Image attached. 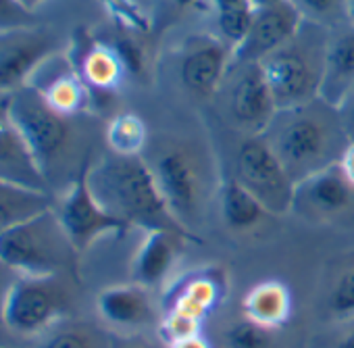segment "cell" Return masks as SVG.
Returning a JSON list of instances; mask_svg holds the SVG:
<instances>
[{"label":"cell","mask_w":354,"mask_h":348,"mask_svg":"<svg viewBox=\"0 0 354 348\" xmlns=\"http://www.w3.org/2000/svg\"><path fill=\"white\" fill-rule=\"evenodd\" d=\"M75 255L55 207L0 236V263L15 275L69 273Z\"/></svg>","instance_id":"obj_5"},{"label":"cell","mask_w":354,"mask_h":348,"mask_svg":"<svg viewBox=\"0 0 354 348\" xmlns=\"http://www.w3.org/2000/svg\"><path fill=\"white\" fill-rule=\"evenodd\" d=\"M150 169L169 211L194 232L205 203V178L196 154L184 144H169L160 148Z\"/></svg>","instance_id":"obj_8"},{"label":"cell","mask_w":354,"mask_h":348,"mask_svg":"<svg viewBox=\"0 0 354 348\" xmlns=\"http://www.w3.org/2000/svg\"><path fill=\"white\" fill-rule=\"evenodd\" d=\"M248 3L254 11H261V9H271V7H277L281 3H288V0H248Z\"/></svg>","instance_id":"obj_39"},{"label":"cell","mask_w":354,"mask_h":348,"mask_svg":"<svg viewBox=\"0 0 354 348\" xmlns=\"http://www.w3.org/2000/svg\"><path fill=\"white\" fill-rule=\"evenodd\" d=\"M337 163H339L342 171L346 173V178L350 180V184L354 186V142H350L346 146V150L342 152V156H339Z\"/></svg>","instance_id":"obj_36"},{"label":"cell","mask_w":354,"mask_h":348,"mask_svg":"<svg viewBox=\"0 0 354 348\" xmlns=\"http://www.w3.org/2000/svg\"><path fill=\"white\" fill-rule=\"evenodd\" d=\"M59 53L53 30L30 26L0 32V94H11L30 84L36 69Z\"/></svg>","instance_id":"obj_9"},{"label":"cell","mask_w":354,"mask_h":348,"mask_svg":"<svg viewBox=\"0 0 354 348\" xmlns=\"http://www.w3.org/2000/svg\"><path fill=\"white\" fill-rule=\"evenodd\" d=\"M325 311L335 321L354 319V261L333 277L325 296Z\"/></svg>","instance_id":"obj_27"},{"label":"cell","mask_w":354,"mask_h":348,"mask_svg":"<svg viewBox=\"0 0 354 348\" xmlns=\"http://www.w3.org/2000/svg\"><path fill=\"white\" fill-rule=\"evenodd\" d=\"M17 3L24 7V9H28V11H32V13H36L44 3H46V0H17Z\"/></svg>","instance_id":"obj_41"},{"label":"cell","mask_w":354,"mask_h":348,"mask_svg":"<svg viewBox=\"0 0 354 348\" xmlns=\"http://www.w3.org/2000/svg\"><path fill=\"white\" fill-rule=\"evenodd\" d=\"M109 11L129 30H146V19L131 0H106Z\"/></svg>","instance_id":"obj_33"},{"label":"cell","mask_w":354,"mask_h":348,"mask_svg":"<svg viewBox=\"0 0 354 348\" xmlns=\"http://www.w3.org/2000/svg\"><path fill=\"white\" fill-rule=\"evenodd\" d=\"M0 180L48 192L40 167L9 115V94H0Z\"/></svg>","instance_id":"obj_16"},{"label":"cell","mask_w":354,"mask_h":348,"mask_svg":"<svg viewBox=\"0 0 354 348\" xmlns=\"http://www.w3.org/2000/svg\"><path fill=\"white\" fill-rule=\"evenodd\" d=\"M169 348H211V344L201 336H190V338H184V340H177V342H171Z\"/></svg>","instance_id":"obj_37"},{"label":"cell","mask_w":354,"mask_h":348,"mask_svg":"<svg viewBox=\"0 0 354 348\" xmlns=\"http://www.w3.org/2000/svg\"><path fill=\"white\" fill-rule=\"evenodd\" d=\"M234 178L273 217L292 213L296 184L263 136H246L240 142Z\"/></svg>","instance_id":"obj_7"},{"label":"cell","mask_w":354,"mask_h":348,"mask_svg":"<svg viewBox=\"0 0 354 348\" xmlns=\"http://www.w3.org/2000/svg\"><path fill=\"white\" fill-rule=\"evenodd\" d=\"M219 296H221V288L215 277L196 275L188 280V284L182 286L180 294H177V300L173 302L171 309L184 311L188 315L203 319L219 302Z\"/></svg>","instance_id":"obj_25"},{"label":"cell","mask_w":354,"mask_h":348,"mask_svg":"<svg viewBox=\"0 0 354 348\" xmlns=\"http://www.w3.org/2000/svg\"><path fill=\"white\" fill-rule=\"evenodd\" d=\"M96 311L115 329H138L152 319L148 292L140 284H119L104 288L96 298Z\"/></svg>","instance_id":"obj_17"},{"label":"cell","mask_w":354,"mask_h":348,"mask_svg":"<svg viewBox=\"0 0 354 348\" xmlns=\"http://www.w3.org/2000/svg\"><path fill=\"white\" fill-rule=\"evenodd\" d=\"M335 348H354V319L350 321V327L337 340V346Z\"/></svg>","instance_id":"obj_38"},{"label":"cell","mask_w":354,"mask_h":348,"mask_svg":"<svg viewBox=\"0 0 354 348\" xmlns=\"http://www.w3.org/2000/svg\"><path fill=\"white\" fill-rule=\"evenodd\" d=\"M28 86H32L55 113L65 117H80L88 109L92 96L77 67L61 53L46 59Z\"/></svg>","instance_id":"obj_14"},{"label":"cell","mask_w":354,"mask_h":348,"mask_svg":"<svg viewBox=\"0 0 354 348\" xmlns=\"http://www.w3.org/2000/svg\"><path fill=\"white\" fill-rule=\"evenodd\" d=\"M184 242V236L173 232H144V240L131 263L133 282L144 288L160 284L175 265Z\"/></svg>","instance_id":"obj_18"},{"label":"cell","mask_w":354,"mask_h":348,"mask_svg":"<svg viewBox=\"0 0 354 348\" xmlns=\"http://www.w3.org/2000/svg\"><path fill=\"white\" fill-rule=\"evenodd\" d=\"M219 209L225 226L238 234L252 232L271 217V213L236 178L223 180L219 188Z\"/></svg>","instance_id":"obj_21"},{"label":"cell","mask_w":354,"mask_h":348,"mask_svg":"<svg viewBox=\"0 0 354 348\" xmlns=\"http://www.w3.org/2000/svg\"><path fill=\"white\" fill-rule=\"evenodd\" d=\"M175 3L180 5V7H190V5H194V3H196V0H175Z\"/></svg>","instance_id":"obj_42"},{"label":"cell","mask_w":354,"mask_h":348,"mask_svg":"<svg viewBox=\"0 0 354 348\" xmlns=\"http://www.w3.org/2000/svg\"><path fill=\"white\" fill-rule=\"evenodd\" d=\"M111 46L119 55V59H121V63L125 67V73H131V75H142L144 73V69H146L144 51L131 36H117L111 42Z\"/></svg>","instance_id":"obj_31"},{"label":"cell","mask_w":354,"mask_h":348,"mask_svg":"<svg viewBox=\"0 0 354 348\" xmlns=\"http://www.w3.org/2000/svg\"><path fill=\"white\" fill-rule=\"evenodd\" d=\"M344 21L354 28V0H344Z\"/></svg>","instance_id":"obj_40"},{"label":"cell","mask_w":354,"mask_h":348,"mask_svg":"<svg viewBox=\"0 0 354 348\" xmlns=\"http://www.w3.org/2000/svg\"><path fill=\"white\" fill-rule=\"evenodd\" d=\"M121 348H148V346L146 344H140V342H131V344H125Z\"/></svg>","instance_id":"obj_43"},{"label":"cell","mask_w":354,"mask_h":348,"mask_svg":"<svg viewBox=\"0 0 354 348\" xmlns=\"http://www.w3.org/2000/svg\"><path fill=\"white\" fill-rule=\"evenodd\" d=\"M232 63L234 48L227 42L213 36L194 38L184 48L180 77L192 94L209 98L221 88Z\"/></svg>","instance_id":"obj_15"},{"label":"cell","mask_w":354,"mask_h":348,"mask_svg":"<svg viewBox=\"0 0 354 348\" xmlns=\"http://www.w3.org/2000/svg\"><path fill=\"white\" fill-rule=\"evenodd\" d=\"M53 207L48 192L0 180V236Z\"/></svg>","instance_id":"obj_23"},{"label":"cell","mask_w":354,"mask_h":348,"mask_svg":"<svg viewBox=\"0 0 354 348\" xmlns=\"http://www.w3.org/2000/svg\"><path fill=\"white\" fill-rule=\"evenodd\" d=\"M86 182L100 207L127 228L142 232H173L201 242L169 211L150 165L142 156L111 154L86 167Z\"/></svg>","instance_id":"obj_1"},{"label":"cell","mask_w":354,"mask_h":348,"mask_svg":"<svg viewBox=\"0 0 354 348\" xmlns=\"http://www.w3.org/2000/svg\"><path fill=\"white\" fill-rule=\"evenodd\" d=\"M82 80L90 88V92L111 94L119 88L125 67L111 44L92 42L88 51H84L80 63L75 65Z\"/></svg>","instance_id":"obj_22"},{"label":"cell","mask_w":354,"mask_h":348,"mask_svg":"<svg viewBox=\"0 0 354 348\" xmlns=\"http://www.w3.org/2000/svg\"><path fill=\"white\" fill-rule=\"evenodd\" d=\"M201 323H203V319H198L194 315L171 309L167 313L165 321H162L160 331L167 338V342L171 344V342H177V340H184V338L201 333Z\"/></svg>","instance_id":"obj_30"},{"label":"cell","mask_w":354,"mask_h":348,"mask_svg":"<svg viewBox=\"0 0 354 348\" xmlns=\"http://www.w3.org/2000/svg\"><path fill=\"white\" fill-rule=\"evenodd\" d=\"M0 348H13V346H0Z\"/></svg>","instance_id":"obj_44"},{"label":"cell","mask_w":354,"mask_h":348,"mask_svg":"<svg viewBox=\"0 0 354 348\" xmlns=\"http://www.w3.org/2000/svg\"><path fill=\"white\" fill-rule=\"evenodd\" d=\"M261 136L277 154L294 184L337 163L350 144L337 109L321 98L296 109L277 111Z\"/></svg>","instance_id":"obj_2"},{"label":"cell","mask_w":354,"mask_h":348,"mask_svg":"<svg viewBox=\"0 0 354 348\" xmlns=\"http://www.w3.org/2000/svg\"><path fill=\"white\" fill-rule=\"evenodd\" d=\"M290 3L304 15V19L323 28L337 26V21L344 19V0H290Z\"/></svg>","instance_id":"obj_29"},{"label":"cell","mask_w":354,"mask_h":348,"mask_svg":"<svg viewBox=\"0 0 354 348\" xmlns=\"http://www.w3.org/2000/svg\"><path fill=\"white\" fill-rule=\"evenodd\" d=\"M337 115H339V121L348 140L354 142V86L346 92V96L337 104Z\"/></svg>","instance_id":"obj_34"},{"label":"cell","mask_w":354,"mask_h":348,"mask_svg":"<svg viewBox=\"0 0 354 348\" xmlns=\"http://www.w3.org/2000/svg\"><path fill=\"white\" fill-rule=\"evenodd\" d=\"M244 317L252 319L254 323L275 329L281 327L292 313V296L288 286L275 280H267L250 288L242 302Z\"/></svg>","instance_id":"obj_20"},{"label":"cell","mask_w":354,"mask_h":348,"mask_svg":"<svg viewBox=\"0 0 354 348\" xmlns=\"http://www.w3.org/2000/svg\"><path fill=\"white\" fill-rule=\"evenodd\" d=\"M36 26V15L24 9L17 0H0V32Z\"/></svg>","instance_id":"obj_32"},{"label":"cell","mask_w":354,"mask_h":348,"mask_svg":"<svg viewBox=\"0 0 354 348\" xmlns=\"http://www.w3.org/2000/svg\"><path fill=\"white\" fill-rule=\"evenodd\" d=\"M354 86V28L329 34L325 51V71L319 98L337 109L346 92Z\"/></svg>","instance_id":"obj_19"},{"label":"cell","mask_w":354,"mask_h":348,"mask_svg":"<svg viewBox=\"0 0 354 348\" xmlns=\"http://www.w3.org/2000/svg\"><path fill=\"white\" fill-rule=\"evenodd\" d=\"M292 213L319 223H333L354 213V186L346 178L339 163H333L296 184Z\"/></svg>","instance_id":"obj_11"},{"label":"cell","mask_w":354,"mask_h":348,"mask_svg":"<svg viewBox=\"0 0 354 348\" xmlns=\"http://www.w3.org/2000/svg\"><path fill=\"white\" fill-rule=\"evenodd\" d=\"M148 131L144 121L133 113H121L111 119L106 127V144L113 154L119 156H140L142 148L146 146Z\"/></svg>","instance_id":"obj_24"},{"label":"cell","mask_w":354,"mask_h":348,"mask_svg":"<svg viewBox=\"0 0 354 348\" xmlns=\"http://www.w3.org/2000/svg\"><path fill=\"white\" fill-rule=\"evenodd\" d=\"M230 113L246 136H261L277 115V104L259 63L238 65V75L230 86Z\"/></svg>","instance_id":"obj_13"},{"label":"cell","mask_w":354,"mask_h":348,"mask_svg":"<svg viewBox=\"0 0 354 348\" xmlns=\"http://www.w3.org/2000/svg\"><path fill=\"white\" fill-rule=\"evenodd\" d=\"M304 24V15L290 3L254 11L246 38L234 48V65L261 63L265 57L288 44Z\"/></svg>","instance_id":"obj_12"},{"label":"cell","mask_w":354,"mask_h":348,"mask_svg":"<svg viewBox=\"0 0 354 348\" xmlns=\"http://www.w3.org/2000/svg\"><path fill=\"white\" fill-rule=\"evenodd\" d=\"M327 40V28L304 19L288 44L259 63L279 111L296 109L319 98Z\"/></svg>","instance_id":"obj_3"},{"label":"cell","mask_w":354,"mask_h":348,"mask_svg":"<svg viewBox=\"0 0 354 348\" xmlns=\"http://www.w3.org/2000/svg\"><path fill=\"white\" fill-rule=\"evenodd\" d=\"M217 17L219 15H230V13H240V11H248L252 9L248 0H211ZM254 11V9H252Z\"/></svg>","instance_id":"obj_35"},{"label":"cell","mask_w":354,"mask_h":348,"mask_svg":"<svg viewBox=\"0 0 354 348\" xmlns=\"http://www.w3.org/2000/svg\"><path fill=\"white\" fill-rule=\"evenodd\" d=\"M71 304L73 290L69 273L44 277L17 275L5 298L3 325L17 338L38 340L65 321Z\"/></svg>","instance_id":"obj_6"},{"label":"cell","mask_w":354,"mask_h":348,"mask_svg":"<svg viewBox=\"0 0 354 348\" xmlns=\"http://www.w3.org/2000/svg\"><path fill=\"white\" fill-rule=\"evenodd\" d=\"M59 221L77 253L88 250L98 238L109 234H123L129 228L117 217L106 213L94 199L86 182V167L71 182L69 190L63 194L61 203L55 207Z\"/></svg>","instance_id":"obj_10"},{"label":"cell","mask_w":354,"mask_h":348,"mask_svg":"<svg viewBox=\"0 0 354 348\" xmlns=\"http://www.w3.org/2000/svg\"><path fill=\"white\" fill-rule=\"evenodd\" d=\"M227 348H271V329L244 317L230 325L225 333Z\"/></svg>","instance_id":"obj_28"},{"label":"cell","mask_w":354,"mask_h":348,"mask_svg":"<svg viewBox=\"0 0 354 348\" xmlns=\"http://www.w3.org/2000/svg\"><path fill=\"white\" fill-rule=\"evenodd\" d=\"M36 348H100V340L94 329L84 323L61 321L38 338Z\"/></svg>","instance_id":"obj_26"},{"label":"cell","mask_w":354,"mask_h":348,"mask_svg":"<svg viewBox=\"0 0 354 348\" xmlns=\"http://www.w3.org/2000/svg\"><path fill=\"white\" fill-rule=\"evenodd\" d=\"M9 115L21 131L46 184H50L77 150V117L55 113L32 86L9 94Z\"/></svg>","instance_id":"obj_4"}]
</instances>
